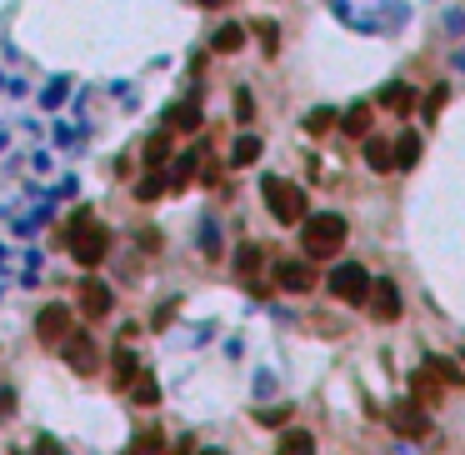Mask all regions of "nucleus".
Returning <instances> with one entry per match:
<instances>
[{
	"mask_svg": "<svg viewBox=\"0 0 465 455\" xmlns=\"http://www.w3.org/2000/svg\"><path fill=\"white\" fill-rule=\"evenodd\" d=\"M71 255H76L80 266H101L105 255H111V230L95 215H76V226H71Z\"/></svg>",
	"mask_w": 465,
	"mask_h": 455,
	"instance_id": "f257e3e1",
	"label": "nucleus"
},
{
	"mask_svg": "<svg viewBox=\"0 0 465 455\" xmlns=\"http://www.w3.org/2000/svg\"><path fill=\"white\" fill-rule=\"evenodd\" d=\"M301 245H305V255H336L340 245H345V220H340V215H311L305 211Z\"/></svg>",
	"mask_w": 465,
	"mask_h": 455,
	"instance_id": "f03ea898",
	"label": "nucleus"
},
{
	"mask_svg": "<svg viewBox=\"0 0 465 455\" xmlns=\"http://www.w3.org/2000/svg\"><path fill=\"white\" fill-rule=\"evenodd\" d=\"M261 195H265V205H270V215H276L280 226H295V220H305V195H301V186L265 176V180H261Z\"/></svg>",
	"mask_w": 465,
	"mask_h": 455,
	"instance_id": "7ed1b4c3",
	"label": "nucleus"
},
{
	"mask_svg": "<svg viewBox=\"0 0 465 455\" xmlns=\"http://www.w3.org/2000/svg\"><path fill=\"white\" fill-rule=\"evenodd\" d=\"M330 295H340L345 305H361L365 295H370V276H365V266H355V261H345V266L330 270Z\"/></svg>",
	"mask_w": 465,
	"mask_h": 455,
	"instance_id": "20e7f679",
	"label": "nucleus"
},
{
	"mask_svg": "<svg viewBox=\"0 0 465 455\" xmlns=\"http://www.w3.org/2000/svg\"><path fill=\"white\" fill-rule=\"evenodd\" d=\"M390 426L401 430V435H411V441H426L430 435V420H426V410L415 401H401L395 410H390Z\"/></svg>",
	"mask_w": 465,
	"mask_h": 455,
	"instance_id": "39448f33",
	"label": "nucleus"
},
{
	"mask_svg": "<svg viewBox=\"0 0 465 455\" xmlns=\"http://www.w3.org/2000/svg\"><path fill=\"white\" fill-rule=\"evenodd\" d=\"M276 285H286V291H315L320 276H315L311 261H280V266H276Z\"/></svg>",
	"mask_w": 465,
	"mask_h": 455,
	"instance_id": "423d86ee",
	"label": "nucleus"
},
{
	"mask_svg": "<svg viewBox=\"0 0 465 455\" xmlns=\"http://www.w3.org/2000/svg\"><path fill=\"white\" fill-rule=\"evenodd\" d=\"M370 310L376 320H401V291H395V280H370Z\"/></svg>",
	"mask_w": 465,
	"mask_h": 455,
	"instance_id": "0eeeda50",
	"label": "nucleus"
},
{
	"mask_svg": "<svg viewBox=\"0 0 465 455\" xmlns=\"http://www.w3.org/2000/svg\"><path fill=\"white\" fill-rule=\"evenodd\" d=\"M36 335L40 341H65L71 335V305H46L36 320Z\"/></svg>",
	"mask_w": 465,
	"mask_h": 455,
	"instance_id": "6e6552de",
	"label": "nucleus"
},
{
	"mask_svg": "<svg viewBox=\"0 0 465 455\" xmlns=\"http://www.w3.org/2000/svg\"><path fill=\"white\" fill-rule=\"evenodd\" d=\"M80 310H86L90 320L111 316V291H105L101 280H86V285H80Z\"/></svg>",
	"mask_w": 465,
	"mask_h": 455,
	"instance_id": "1a4fd4ad",
	"label": "nucleus"
},
{
	"mask_svg": "<svg viewBox=\"0 0 465 455\" xmlns=\"http://www.w3.org/2000/svg\"><path fill=\"white\" fill-rule=\"evenodd\" d=\"M365 161H370V170H390V165H395V140L370 136L365 140Z\"/></svg>",
	"mask_w": 465,
	"mask_h": 455,
	"instance_id": "9d476101",
	"label": "nucleus"
},
{
	"mask_svg": "<svg viewBox=\"0 0 465 455\" xmlns=\"http://www.w3.org/2000/svg\"><path fill=\"white\" fill-rule=\"evenodd\" d=\"M126 391H130V401H136V405H155V401H161V385H155L151 370H136Z\"/></svg>",
	"mask_w": 465,
	"mask_h": 455,
	"instance_id": "9b49d317",
	"label": "nucleus"
},
{
	"mask_svg": "<svg viewBox=\"0 0 465 455\" xmlns=\"http://www.w3.org/2000/svg\"><path fill=\"white\" fill-rule=\"evenodd\" d=\"M65 360H71V370H80V376H86V370H95V345L80 335V341L65 345Z\"/></svg>",
	"mask_w": 465,
	"mask_h": 455,
	"instance_id": "f8f14e48",
	"label": "nucleus"
},
{
	"mask_svg": "<svg viewBox=\"0 0 465 455\" xmlns=\"http://www.w3.org/2000/svg\"><path fill=\"white\" fill-rule=\"evenodd\" d=\"M380 105H386V111L411 115V111H415V90H411V86H386V90H380Z\"/></svg>",
	"mask_w": 465,
	"mask_h": 455,
	"instance_id": "ddd939ff",
	"label": "nucleus"
},
{
	"mask_svg": "<svg viewBox=\"0 0 465 455\" xmlns=\"http://www.w3.org/2000/svg\"><path fill=\"white\" fill-rule=\"evenodd\" d=\"M415 161H420V136L401 130V140H395V170H411Z\"/></svg>",
	"mask_w": 465,
	"mask_h": 455,
	"instance_id": "4468645a",
	"label": "nucleus"
},
{
	"mask_svg": "<svg viewBox=\"0 0 465 455\" xmlns=\"http://www.w3.org/2000/svg\"><path fill=\"white\" fill-rule=\"evenodd\" d=\"M426 376L430 380H445V385H465L461 366H455V360H440V355H430V360H426Z\"/></svg>",
	"mask_w": 465,
	"mask_h": 455,
	"instance_id": "2eb2a0df",
	"label": "nucleus"
},
{
	"mask_svg": "<svg viewBox=\"0 0 465 455\" xmlns=\"http://www.w3.org/2000/svg\"><path fill=\"white\" fill-rule=\"evenodd\" d=\"M170 130H201V101H186L170 111Z\"/></svg>",
	"mask_w": 465,
	"mask_h": 455,
	"instance_id": "dca6fc26",
	"label": "nucleus"
},
{
	"mask_svg": "<svg viewBox=\"0 0 465 455\" xmlns=\"http://www.w3.org/2000/svg\"><path fill=\"white\" fill-rule=\"evenodd\" d=\"M340 130L345 136H365L370 130V105H351V111L340 115Z\"/></svg>",
	"mask_w": 465,
	"mask_h": 455,
	"instance_id": "f3484780",
	"label": "nucleus"
},
{
	"mask_svg": "<svg viewBox=\"0 0 465 455\" xmlns=\"http://www.w3.org/2000/svg\"><path fill=\"white\" fill-rule=\"evenodd\" d=\"M165 161H170V130H155L145 140V165H165Z\"/></svg>",
	"mask_w": 465,
	"mask_h": 455,
	"instance_id": "a211bd4d",
	"label": "nucleus"
},
{
	"mask_svg": "<svg viewBox=\"0 0 465 455\" xmlns=\"http://www.w3.org/2000/svg\"><path fill=\"white\" fill-rule=\"evenodd\" d=\"M165 195V180H161V165H151V176L136 186V201H161Z\"/></svg>",
	"mask_w": 465,
	"mask_h": 455,
	"instance_id": "6ab92c4d",
	"label": "nucleus"
},
{
	"mask_svg": "<svg viewBox=\"0 0 465 455\" xmlns=\"http://www.w3.org/2000/svg\"><path fill=\"white\" fill-rule=\"evenodd\" d=\"M230 161H236V165H255V161H261V140H255V136H240L236 151H230Z\"/></svg>",
	"mask_w": 465,
	"mask_h": 455,
	"instance_id": "aec40b11",
	"label": "nucleus"
},
{
	"mask_svg": "<svg viewBox=\"0 0 465 455\" xmlns=\"http://www.w3.org/2000/svg\"><path fill=\"white\" fill-rule=\"evenodd\" d=\"M211 46H215V51H240V46H245V30H240V26H220Z\"/></svg>",
	"mask_w": 465,
	"mask_h": 455,
	"instance_id": "412c9836",
	"label": "nucleus"
},
{
	"mask_svg": "<svg viewBox=\"0 0 465 455\" xmlns=\"http://www.w3.org/2000/svg\"><path fill=\"white\" fill-rule=\"evenodd\" d=\"M330 126H336V111H330V105H320V111L305 115V130H311V136H326Z\"/></svg>",
	"mask_w": 465,
	"mask_h": 455,
	"instance_id": "4be33fe9",
	"label": "nucleus"
},
{
	"mask_svg": "<svg viewBox=\"0 0 465 455\" xmlns=\"http://www.w3.org/2000/svg\"><path fill=\"white\" fill-rule=\"evenodd\" d=\"M130 376H136V355H130V351H115V385L126 391Z\"/></svg>",
	"mask_w": 465,
	"mask_h": 455,
	"instance_id": "5701e85b",
	"label": "nucleus"
},
{
	"mask_svg": "<svg viewBox=\"0 0 465 455\" xmlns=\"http://www.w3.org/2000/svg\"><path fill=\"white\" fill-rule=\"evenodd\" d=\"M236 270H240V276H245V280H251L255 270H261V251H255V245H245V251L236 255Z\"/></svg>",
	"mask_w": 465,
	"mask_h": 455,
	"instance_id": "b1692460",
	"label": "nucleus"
},
{
	"mask_svg": "<svg viewBox=\"0 0 465 455\" xmlns=\"http://www.w3.org/2000/svg\"><path fill=\"white\" fill-rule=\"evenodd\" d=\"M445 95H451L445 86H436V90H430V95H426V115H440V111H445Z\"/></svg>",
	"mask_w": 465,
	"mask_h": 455,
	"instance_id": "393cba45",
	"label": "nucleus"
},
{
	"mask_svg": "<svg viewBox=\"0 0 465 455\" xmlns=\"http://www.w3.org/2000/svg\"><path fill=\"white\" fill-rule=\"evenodd\" d=\"M280 445H286V451H311V435H305V430H290V435H280Z\"/></svg>",
	"mask_w": 465,
	"mask_h": 455,
	"instance_id": "a878e982",
	"label": "nucleus"
},
{
	"mask_svg": "<svg viewBox=\"0 0 465 455\" xmlns=\"http://www.w3.org/2000/svg\"><path fill=\"white\" fill-rule=\"evenodd\" d=\"M195 165H201V155H186V161L176 165V180H180V186H186V180L195 176Z\"/></svg>",
	"mask_w": 465,
	"mask_h": 455,
	"instance_id": "bb28decb",
	"label": "nucleus"
},
{
	"mask_svg": "<svg viewBox=\"0 0 465 455\" xmlns=\"http://www.w3.org/2000/svg\"><path fill=\"white\" fill-rule=\"evenodd\" d=\"M251 115H255V101L240 90V95H236V120H251Z\"/></svg>",
	"mask_w": 465,
	"mask_h": 455,
	"instance_id": "cd10ccee",
	"label": "nucleus"
},
{
	"mask_svg": "<svg viewBox=\"0 0 465 455\" xmlns=\"http://www.w3.org/2000/svg\"><path fill=\"white\" fill-rule=\"evenodd\" d=\"M201 5H230V0H201Z\"/></svg>",
	"mask_w": 465,
	"mask_h": 455,
	"instance_id": "c85d7f7f",
	"label": "nucleus"
}]
</instances>
